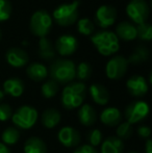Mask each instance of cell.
Returning <instances> with one entry per match:
<instances>
[{"label": "cell", "mask_w": 152, "mask_h": 153, "mask_svg": "<svg viewBox=\"0 0 152 153\" xmlns=\"http://www.w3.org/2000/svg\"><path fill=\"white\" fill-rule=\"evenodd\" d=\"M87 98V87L83 82H70L62 92V104L64 108L72 111L80 107Z\"/></svg>", "instance_id": "6da1fadb"}, {"label": "cell", "mask_w": 152, "mask_h": 153, "mask_svg": "<svg viewBox=\"0 0 152 153\" xmlns=\"http://www.w3.org/2000/svg\"><path fill=\"white\" fill-rule=\"evenodd\" d=\"M48 74L57 83H70L76 78V65L70 59H56L50 66Z\"/></svg>", "instance_id": "7a4b0ae2"}, {"label": "cell", "mask_w": 152, "mask_h": 153, "mask_svg": "<svg viewBox=\"0 0 152 153\" xmlns=\"http://www.w3.org/2000/svg\"><path fill=\"white\" fill-rule=\"evenodd\" d=\"M91 42L96 47L97 51L103 56H110L119 51L120 43L115 32L110 30H101L94 33Z\"/></svg>", "instance_id": "3957f363"}, {"label": "cell", "mask_w": 152, "mask_h": 153, "mask_svg": "<svg viewBox=\"0 0 152 153\" xmlns=\"http://www.w3.org/2000/svg\"><path fill=\"white\" fill-rule=\"evenodd\" d=\"M78 0L61 4L53 10V19L61 26H71L78 19Z\"/></svg>", "instance_id": "277c9868"}, {"label": "cell", "mask_w": 152, "mask_h": 153, "mask_svg": "<svg viewBox=\"0 0 152 153\" xmlns=\"http://www.w3.org/2000/svg\"><path fill=\"white\" fill-rule=\"evenodd\" d=\"M38 111L30 105H22L15 111L12 115V121L19 129H30L38 121Z\"/></svg>", "instance_id": "5b68a950"}, {"label": "cell", "mask_w": 152, "mask_h": 153, "mask_svg": "<svg viewBox=\"0 0 152 153\" xmlns=\"http://www.w3.org/2000/svg\"><path fill=\"white\" fill-rule=\"evenodd\" d=\"M52 27V18L46 10H37L33 14L29 22V28L33 36L45 38Z\"/></svg>", "instance_id": "8992f818"}, {"label": "cell", "mask_w": 152, "mask_h": 153, "mask_svg": "<svg viewBox=\"0 0 152 153\" xmlns=\"http://www.w3.org/2000/svg\"><path fill=\"white\" fill-rule=\"evenodd\" d=\"M126 14L136 25L145 23L150 14V8L146 0H130L126 6Z\"/></svg>", "instance_id": "52a82bcc"}, {"label": "cell", "mask_w": 152, "mask_h": 153, "mask_svg": "<svg viewBox=\"0 0 152 153\" xmlns=\"http://www.w3.org/2000/svg\"><path fill=\"white\" fill-rule=\"evenodd\" d=\"M149 111H150V107L146 101L136 100L126 106L124 117L126 119V122L133 125L143 121L149 115Z\"/></svg>", "instance_id": "ba28073f"}, {"label": "cell", "mask_w": 152, "mask_h": 153, "mask_svg": "<svg viewBox=\"0 0 152 153\" xmlns=\"http://www.w3.org/2000/svg\"><path fill=\"white\" fill-rule=\"evenodd\" d=\"M128 61L123 55H115L106 62L105 74L108 78L118 80L125 75L128 69Z\"/></svg>", "instance_id": "9c48e42d"}, {"label": "cell", "mask_w": 152, "mask_h": 153, "mask_svg": "<svg viewBox=\"0 0 152 153\" xmlns=\"http://www.w3.org/2000/svg\"><path fill=\"white\" fill-rule=\"evenodd\" d=\"M117 20V10L114 6L104 4L98 7L95 14V22L101 28H108V27L114 25Z\"/></svg>", "instance_id": "30bf717a"}, {"label": "cell", "mask_w": 152, "mask_h": 153, "mask_svg": "<svg viewBox=\"0 0 152 153\" xmlns=\"http://www.w3.org/2000/svg\"><path fill=\"white\" fill-rule=\"evenodd\" d=\"M57 140L64 147H77L80 143V133L74 127L64 126L57 132Z\"/></svg>", "instance_id": "8fae6325"}, {"label": "cell", "mask_w": 152, "mask_h": 153, "mask_svg": "<svg viewBox=\"0 0 152 153\" xmlns=\"http://www.w3.org/2000/svg\"><path fill=\"white\" fill-rule=\"evenodd\" d=\"M77 48H78V42L75 36L71 34H63L59 36L55 42V50L63 56L73 54Z\"/></svg>", "instance_id": "7c38bea8"}, {"label": "cell", "mask_w": 152, "mask_h": 153, "mask_svg": "<svg viewBox=\"0 0 152 153\" xmlns=\"http://www.w3.org/2000/svg\"><path fill=\"white\" fill-rule=\"evenodd\" d=\"M126 89L133 97H143L147 94L149 85L146 78L141 75H133L126 81Z\"/></svg>", "instance_id": "4fadbf2b"}, {"label": "cell", "mask_w": 152, "mask_h": 153, "mask_svg": "<svg viewBox=\"0 0 152 153\" xmlns=\"http://www.w3.org/2000/svg\"><path fill=\"white\" fill-rule=\"evenodd\" d=\"M5 59L10 66L14 68H22L28 62V54L23 49L18 47L10 48L5 53Z\"/></svg>", "instance_id": "5bb4252c"}, {"label": "cell", "mask_w": 152, "mask_h": 153, "mask_svg": "<svg viewBox=\"0 0 152 153\" xmlns=\"http://www.w3.org/2000/svg\"><path fill=\"white\" fill-rule=\"evenodd\" d=\"M116 36L118 39H121L126 42L133 41L136 38V25L128 21H122L116 27Z\"/></svg>", "instance_id": "9a60e30c"}, {"label": "cell", "mask_w": 152, "mask_h": 153, "mask_svg": "<svg viewBox=\"0 0 152 153\" xmlns=\"http://www.w3.org/2000/svg\"><path fill=\"white\" fill-rule=\"evenodd\" d=\"M91 98L96 104L98 105H106L110 101V92L108 91L104 85L100 83H94L89 89Z\"/></svg>", "instance_id": "2e32d148"}, {"label": "cell", "mask_w": 152, "mask_h": 153, "mask_svg": "<svg viewBox=\"0 0 152 153\" xmlns=\"http://www.w3.org/2000/svg\"><path fill=\"white\" fill-rule=\"evenodd\" d=\"M62 121V114L56 108H47L43 111L41 116V122L43 126L47 129H52L56 127Z\"/></svg>", "instance_id": "e0dca14e"}, {"label": "cell", "mask_w": 152, "mask_h": 153, "mask_svg": "<svg viewBox=\"0 0 152 153\" xmlns=\"http://www.w3.org/2000/svg\"><path fill=\"white\" fill-rule=\"evenodd\" d=\"M77 117L83 126H92L97 121V115L94 109V107L90 104H82L80 107H78L77 111Z\"/></svg>", "instance_id": "ac0fdd59"}, {"label": "cell", "mask_w": 152, "mask_h": 153, "mask_svg": "<svg viewBox=\"0 0 152 153\" xmlns=\"http://www.w3.org/2000/svg\"><path fill=\"white\" fill-rule=\"evenodd\" d=\"M25 87L23 81L17 77H10L6 79L3 83V92L4 94H7L12 97H20L24 93Z\"/></svg>", "instance_id": "d6986e66"}, {"label": "cell", "mask_w": 152, "mask_h": 153, "mask_svg": "<svg viewBox=\"0 0 152 153\" xmlns=\"http://www.w3.org/2000/svg\"><path fill=\"white\" fill-rule=\"evenodd\" d=\"M121 113L117 107H106L100 114V121L106 126H118L121 123Z\"/></svg>", "instance_id": "ffe728a7"}, {"label": "cell", "mask_w": 152, "mask_h": 153, "mask_svg": "<svg viewBox=\"0 0 152 153\" xmlns=\"http://www.w3.org/2000/svg\"><path fill=\"white\" fill-rule=\"evenodd\" d=\"M124 143L117 137H108L101 143L100 153H122Z\"/></svg>", "instance_id": "44dd1931"}, {"label": "cell", "mask_w": 152, "mask_h": 153, "mask_svg": "<svg viewBox=\"0 0 152 153\" xmlns=\"http://www.w3.org/2000/svg\"><path fill=\"white\" fill-rule=\"evenodd\" d=\"M26 74L31 80L42 81L48 76V69L41 62H33L27 67Z\"/></svg>", "instance_id": "7402d4cb"}, {"label": "cell", "mask_w": 152, "mask_h": 153, "mask_svg": "<svg viewBox=\"0 0 152 153\" xmlns=\"http://www.w3.org/2000/svg\"><path fill=\"white\" fill-rule=\"evenodd\" d=\"M23 151L24 153H47V146L42 139L31 137L25 142Z\"/></svg>", "instance_id": "603a6c76"}, {"label": "cell", "mask_w": 152, "mask_h": 153, "mask_svg": "<svg viewBox=\"0 0 152 153\" xmlns=\"http://www.w3.org/2000/svg\"><path fill=\"white\" fill-rule=\"evenodd\" d=\"M19 140H20V131L17 127L10 126L4 129L3 132L1 133V143H3L7 147L16 145Z\"/></svg>", "instance_id": "cb8c5ba5"}, {"label": "cell", "mask_w": 152, "mask_h": 153, "mask_svg": "<svg viewBox=\"0 0 152 153\" xmlns=\"http://www.w3.org/2000/svg\"><path fill=\"white\" fill-rule=\"evenodd\" d=\"M39 54H40L41 59H46V61H50L55 56L54 48H53L51 42L46 36L40 39V42H39Z\"/></svg>", "instance_id": "d4e9b609"}, {"label": "cell", "mask_w": 152, "mask_h": 153, "mask_svg": "<svg viewBox=\"0 0 152 153\" xmlns=\"http://www.w3.org/2000/svg\"><path fill=\"white\" fill-rule=\"evenodd\" d=\"M149 57V51L145 46H138L134 51L129 56V59H127L128 62L132 65H140L143 62H146Z\"/></svg>", "instance_id": "484cf974"}, {"label": "cell", "mask_w": 152, "mask_h": 153, "mask_svg": "<svg viewBox=\"0 0 152 153\" xmlns=\"http://www.w3.org/2000/svg\"><path fill=\"white\" fill-rule=\"evenodd\" d=\"M59 92V83L55 82L54 80L50 79L47 80L46 82H44L41 87V93L42 96L46 99H50L52 97H54Z\"/></svg>", "instance_id": "4316f807"}, {"label": "cell", "mask_w": 152, "mask_h": 153, "mask_svg": "<svg viewBox=\"0 0 152 153\" xmlns=\"http://www.w3.org/2000/svg\"><path fill=\"white\" fill-rule=\"evenodd\" d=\"M77 30L83 36H91L95 31V25L93 21L87 18L79 19L77 22Z\"/></svg>", "instance_id": "83f0119b"}, {"label": "cell", "mask_w": 152, "mask_h": 153, "mask_svg": "<svg viewBox=\"0 0 152 153\" xmlns=\"http://www.w3.org/2000/svg\"><path fill=\"white\" fill-rule=\"evenodd\" d=\"M132 133H133V128L132 125L129 124L128 122H122L116 128V134L117 137H119L120 140H128L131 137Z\"/></svg>", "instance_id": "f1b7e54d"}, {"label": "cell", "mask_w": 152, "mask_h": 153, "mask_svg": "<svg viewBox=\"0 0 152 153\" xmlns=\"http://www.w3.org/2000/svg\"><path fill=\"white\" fill-rule=\"evenodd\" d=\"M92 75V67L89 62H81L78 64V66L76 67V77L80 80V82L91 77Z\"/></svg>", "instance_id": "f546056e"}, {"label": "cell", "mask_w": 152, "mask_h": 153, "mask_svg": "<svg viewBox=\"0 0 152 153\" xmlns=\"http://www.w3.org/2000/svg\"><path fill=\"white\" fill-rule=\"evenodd\" d=\"M136 38L142 41H150L152 39V26L151 24L145 22L136 26Z\"/></svg>", "instance_id": "4dcf8cb0"}, {"label": "cell", "mask_w": 152, "mask_h": 153, "mask_svg": "<svg viewBox=\"0 0 152 153\" xmlns=\"http://www.w3.org/2000/svg\"><path fill=\"white\" fill-rule=\"evenodd\" d=\"M102 140H103V133L99 129H92L87 134L89 145H91L92 147H97L101 145Z\"/></svg>", "instance_id": "1f68e13d"}, {"label": "cell", "mask_w": 152, "mask_h": 153, "mask_svg": "<svg viewBox=\"0 0 152 153\" xmlns=\"http://www.w3.org/2000/svg\"><path fill=\"white\" fill-rule=\"evenodd\" d=\"M12 15V4L8 0H0V22L10 19Z\"/></svg>", "instance_id": "d6a6232c"}, {"label": "cell", "mask_w": 152, "mask_h": 153, "mask_svg": "<svg viewBox=\"0 0 152 153\" xmlns=\"http://www.w3.org/2000/svg\"><path fill=\"white\" fill-rule=\"evenodd\" d=\"M13 108L7 103H0V121L6 122L12 118Z\"/></svg>", "instance_id": "836d02e7"}, {"label": "cell", "mask_w": 152, "mask_h": 153, "mask_svg": "<svg viewBox=\"0 0 152 153\" xmlns=\"http://www.w3.org/2000/svg\"><path fill=\"white\" fill-rule=\"evenodd\" d=\"M73 153H98V151L95 147H92L89 144H85V145L77 146Z\"/></svg>", "instance_id": "e575fe53"}, {"label": "cell", "mask_w": 152, "mask_h": 153, "mask_svg": "<svg viewBox=\"0 0 152 153\" xmlns=\"http://www.w3.org/2000/svg\"><path fill=\"white\" fill-rule=\"evenodd\" d=\"M138 134L142 139H150L151 135V128L148 125H142L138 128Z\"/></svg>", "instance_id": "d590c367"}, {"label": "cell", "mask_w": 152, "mask_h": 153, "mask_svg": "<svg viewBox=\"0 0 152 153\" xmlns=\"http://www.w3.org/2000/svg\"><path fill=\"white\" fill-rule=\"evenodd\" d=\"M145 153H152V140L147 139L145 144Z\"/></svg>", "instance_id": "8d00e7d4"}, {"label": "cell", "mask_w": 152, "mask_h": 153, "mask_svg": "<svg viewBox=\"0 0 152 153\" xmlns=\"http://www.w3.org/2000/svg\"><path fill=\"white\" fill-rule=\"evenodd\" d=\"M0 153H10V148L6 145H4L3 143H1V142H0Z\"/></svg>", "instance_id": "74e56055"}, {"label": "cell", "mask_w": 152, "mask_h": 153, "mask_svg": "<svg viewBox=\"0 0 152 153\" xmlns=\"http://www.w3.org/2000/svg\"><path fill=\"white\" fill-rule=\"evenodd\" d=\"M4 96H5V94H4V92L2 91V90H0V103H1V101L4 99Z\"/></svg>", "instance_id": "f35d334b"}, {"label": "cell", "mask_w": 152, "mask_h": 153, "mask_svg": "<svg viewBox=\"0 0 152 153\" xmlns=\"http://www.w3.org/2000/svg\"><path fill=\"white\" fill-rule=\"evenodd\" d=\"M1 36H2V33H1V29H0V39H1Z\"/></svg>", "instance_id": "ab89813d"}, {"label": "cell", "mask_w": 152, "mask_h": 153, "mask_svg": "<svg viewBox=\"0 0 152 153\" xmlns=\"http://www.w3.org/2000/svg\"><path fill=\"white\" fill-rule=\"evenodd\" d=\"M129 153H138V152H129Z\"/></svg>", "instance_id": "60d3db41"}]
</instances>
